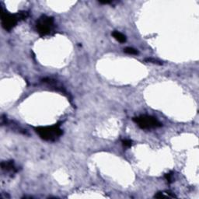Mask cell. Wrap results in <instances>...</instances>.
Wrapping results in <instances>:
<instances>
[{"label":"cell","instance_id":"1","mask_svg":"<svg viewBox=\"0 0 199 199\" xmlns=\"http://www.w3.org/2000/svg\"><path fill=\"white\" fill-rule=\"evenodd\" d=\"M34 130L42 139L46 141H55L62 135V129H60L59 125H54L53 126L37 127L34 128Z\"/></svg>","mask_w":199,"mask_h":199},{"label":"cell","instance_id":"2","mask_svg":"<svg viewBox=\"0 0 199 199\" xmlns=\"http://www.w3.org/2000/svg\"><path fill=\"white\" fill-rule=\"evenodd\" d=\"M133 121L137 124L142 129H156L162 126V123L158 121L156 118L152 116L140 115L133 118Z\"/></svg>","mask_w":199,"mask_h":199},{"label":"cell","instance_id":"3","mask_svg":"<svg viewBox=\"0 0 199 199\" xmlns=\"http://www.w3.org/2000/svg\"><path fill=\"white\" fill-rule=\"evenodd\" d=\"M54 26V20L47 16H41L37 22V30L41 36L48 34Z\"/></svg>","mask_w":199,"mask_h":199},{"label":"cell","instance_id":"4","mask_svg":"<svg viewBox=\"0 0 199 199\" xmlns=\"http://www.w3.org/2000/svg\"><path fill=\"white\" fill-rule=\"evenodd\" d=\"M20 20L21 18L19 13L16 14L2 13V25L5 31H11Z\"/></svg>","mask_w":199,"mask_h":199},{"label":"cell","instance_id":"5","mask_svg":"<svg viewBox=\"0 0 199 199\" xmlns=\"http://www.w3.org/2000/svg\"><path fill=\"white\" fill-rule=\"evenodd\" d=\"M1 167L3 170L5 171H9V172H16V167L13 161H7V162H2L1 163Z\"/></svg>","mask_w":199,"mask_h":199},{"label":"cell","instance_id":"6","mask_svg":"<svg viewBox=\"0 0 199 199\" xmlns=\"http://www.w3.org/2000/svg\"><path fill=\"white\" fill-rule=\"evenodd\" d=\"M112 36L115 38V40H117L120 43H125L126 41V37H125V35H124L122 33L119 32V31H114L112 33Z\"/></svg>","mask_w":199,"mask_h":199},{"label":"cell","instance_id":"7","mask_svg":"<svg viewBox=\"0 0 199 199\" xmlns=\"http://www.w3.org/2000/svg\"><path fill=\"white\" fill-rule=\"evenodd\" d=\"M125 52L126 53V54H133V55H136V54H139V51H138L136 49L133 48V47H130L125 48Z\"/></svg>","mask_w":199,"mask_h":199},{"label":"cell","instance_id":"8","mask_svg":"<svg viewBox=\"0 0 199 199\" xmlns=\"http://www.w3.org/2000/svg\"><path fill=\"white\" fill-rule=\"evenodd\" d=\"M132 141L130 139L122 140V144H123L124 146L126 147V148H129V147L132 146Z\"/></svg>","mask_w":199,"mask_h":199},{"label":"cell","instance_id":"9","mask_svg":"<svg viewBox=\"0 0 199 199\" xmlns=\"http://www.w3.org/2000/svg\"><path fill=\"white\" fill-rule=\"evenodd\" d=\"M165 178L167 181L168 183H172L173 181V174L172 173H168L165 174Z\"/></svg>","mask_w":199,"mask_h":199},{"label":"cell","instance_id":"10","mask_svg":"<svg viewBox=\"0 0 199 199\" xmlns=\"http://www.w3.org/2000/svg\"><path fill=\"white\" fill-rule=\"evenodd\" d=\"M145 61L148 62H152V63H156V64H159V65H161V62H159L158 60H155L153 59V58H146L145 59Z\"/></svg>","mask_w":199,"mask_h":199},{"label":"cell","instance_id":"11","mask_svg":"<svg viewBox=\"0 0 199 199\" xmlns=\"http://www.w3.org/2000/svg\"><path fill=\"white\" fill-rule=\"evenodd\" d=\"M111 2H112L111 1H100V4H110Z\"/></svg>","mask_w":199,"mask_h":199}]
</instances>
